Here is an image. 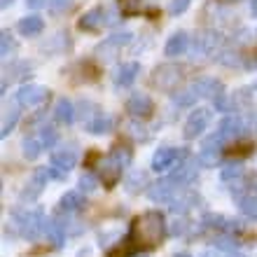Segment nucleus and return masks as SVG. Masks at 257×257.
I'll return each instance as SVG.
<instances>
[{
    "instance_id": "28",
    "label": "nucleus",
    "mask_w": 257,
    "mask_h": 257,
    "mask_svg": "<svg viewBox=\"0 0 257 257\" xmlns=\"http://www.w3.org/2000/svg\"><path fill=\"white\" fill-rule=\"evenodd\" d=\"M238 210L243 213L245 217H250V220H257V194H248L241 196L238 199Z\"/></svg>"
},
{
    "instance_id": "44",
    "label": "nucleus",
    "mask_w": 257,
    "mask_h": 257,
    "mask_svg": "<svg viewBox=\"0 0 257 257\" xmlns=\"http://www.w3.org/2000/svg\"><path fill=\"white\" fill-rule=\"evenodd\" d=\"M49 0H26V5L31 7V10H38V7H45Z\"/></svg>"
},
{
    "instance_id": "42",
    "label": "nucleus",
    "mask_w": 257,
    "mask_h": 257,
    "mask_svg": "<svg viewBox=\"0 0 257 257\" xmlns=\"http://www.w3.org/2000/svg\"><path fill=\"white\" fill-rule=\"evenodd\" d=\"M49 176H52V178H56V180H66L68 171H63V169H56V166H49Z\"/></svg>"
},
{
    "instance_id": "15",
    "label": "nucleus",
    "mask_w": 257,
    "mask_h": 257,
    "mask_svg": "<svg viewBox=\"0 0 257 257\" xmlns=\"http://www.w3.org/2000/svg\"><path fill=\"white\" fill-rule=\"evenodd\" d=\"M47 176H49V169L35 171L33 178H31V183H28V187L21 192V201H35L38 194L42 192V187H45V183H47Z\"/></svg>"
},
{
    "instance_id": "48",
    "label": "nucleus",
    "mask_w": 257,
    "mask_h": 257,
    "mask_svg": "<svg viewBox=\"0 0 257 257\" xmlns=\"http://www.w3.org/2000/svg\"><path fill=\"white\" fill-rule=\"evenodd\" d=\"M199 257H220V255H217V252H213V250H203Z\"/></svg>"
},
{
    "instance_id": "5",
    "label": "nucleus",
    "mask_w": 257,
    "mask_h": 257,
    "mask_svg": "<svg viewBox=\"0 0 257 257\" xmlns=\"http://www.w3.org/2000/svg\"><path fill=\"white\" fill-rule=\"evenodd\" d=\"M122 169H124V164L119 162L112 152L105 155L101 162H98V178H101V183L105 185V187H115L119 176H122Z\"/></svg>"
},
{
    "instance_id": "22",
    "label": "nucleus",
    "mask_w": 257,
    "mask_h": 257,
    "mask_svg": "<svg viewBox=\"0 0 257 257\" xmlns=\"http://www.w3.org/2000/svg\"><path fill=\"white\" fill-rule=\"evenodd\" d=\"M45 234H47V238L52 241V245H54V248H63V243H66V231H63V222H59V220H49V222H47V229H45Z\"/></svg>"
},
{
    "instance_id": "47",
    "label": "nucleus",
    "mask_w": 257,
    "mask_h": 257,
    "mask_svg": "<svg viewBox=\"0 0 257 257\" xmlns=\"http://www.w3.org/2000/svg\"><path fill=\"white\" fill-rule=\"evenodd\" d=\"M14 5V0H0V7L3 10H7V7H12Z\"/></svg>"
},
{
    "instance_id": "35",
    "label": "nucleus",
    "mask_w": 257,
    "mask_h": 257,
    "mask_svg": "<svg viewBox=\"0 0 257 257\" xmlns=\"http://www.w3.org/2000/svg\"><path fill=\"white\" fill-rule=\"evenodd\" d=\"M117 7L122 17H134L141 10V0H117Z\"/></svg>"
},
{
    "instance_id": "36",
    "label": "nucleus",
    "mask_w": 257,
    "mask_h": 257,
    "mask_svg": "<svg viewBox=\"0 0 257 257\" xmlns=\"http://www.w3.org/2000/svg\"><path fill=\"white\" fill-rule=\"evenodd\" d=\"M98 183H101V178H96L94 173H84V176L80 178V190L82 192H94L96 187H98Z\"/></svg>"
},
{
    "instance_id": "18",
    "label": "nucleus",
    "mask_w": 257,
    "mask_h": 257,
    "mask_svg": "<svg viewBox=\"0 0 257 257\" xmlns=\"http://www.w3.org/2000/svg\"><path fill=\"white\" fill-rule=\"evenodd\" d=\"M187 47H190V35L185 33V31H178V33H173L166 40V45H164V54L166 56H180L187 52Z\"/></svg>"
},
{
    "instance_id": "16",
    "label": "nucleus",
    "mask_w": 257,
    "mask_h": 257,
    "mask_svg": "<svg viewBox=\"0 0 257 257\" xmlns=\"http://www.w3.org/2000/svg\"><path fill=\"white\" fill-rule=\"evenodd\" d=\"M138 73H141V63H136V61L122 63V66L112 73V82H115L117 87H128V84H134Z\"/></svg>"
},
{
    "instance_id": "20",
    "label": "nucleus",
    "mask_w": 257,
    "mask_h": 257,
    "mask_svg": "<svg viewBox=\"0 0 257 257\" xmlns=\"http://www.w3.org/2000/svg\"><path fill=\"white\" fill-rule=\"evenodd\" d=\"M112 126H115V119H112L110 115H103V112L94 115V119H89V122H87V131L91 136L108 134V131H112Z\"/></svg>"
},
{
    "instance_id": "10",
    "label": "nucleus",
    "mask_w": 257,
    "mask_h": 257,
    "mask_svg": "<svg viewBox=\"0 0 257 257\" xmlns=\"http://www.w3.org/2000/svg\"><path fill=\"white\" fill-rule=\"evenodd\" d=\"M47 96H49V89L38 87V84H24L17 91V103L26 105V108H33V105H40V103L47 101Z\"/></svg>"
},
{
    "instance_id": "33",
    "label": "nucleus",
    "mask_w": 257,
    "mask_h": 257,
    "mask_svg": "<svg viewBox=\"0 0 257 257\" xmlns=\"http://www.w3.org/2000/svg\"><path fill=\"white\" fill-rule=\"evenodd\" d=\"M143 185H145V173H143V171H134V173L126 178V190L131 192V194H136Z\"/></svg>"
},
{
    "instance_id": "8",
    "label": "nucleus",
    "mask_w": 257,
    "mask_h": 257,
    "mask_svg": "<svg viewBox=\"0 0 257 257\" xmlns=\"http://www.w3.org/2000/svg\"><path fill=\"white\" fill-rule=\"evenodd\" d=\"M250 128H248V124L241 119L238 115H227L220 122V126H217V134L222 136L227 143H231V141H238V138H243L245 134H248Z\"/></svg>"
},
{
    "instance_id": "21",
    "label": "nucleus",
    "mask_w": 257,
    "mask_h": 257,
    "mask_svg": "<svg viewBox=\"0 0 257 257\" xmlns=\"http://www.w3.org/2000/svg\"><path fill=\"white\" fill-rule=\"evenodd\" d=\"M17 28H19L21 35H28V38H31V35H40L42 33L45 21H42L40 17H33V14H31V17H24V19L17 24Z\"/></svg>"
},
{
    "instance_id": "1",
    "label": "nucleus",
    "mask_w": 257,
    "mask_h": 257,
    "mask_svg": "<svg viewBox=\"0 0 257 257\" xmlns=\"http://www.w3.org/2000/svg\"><path fill=\"white\" fill-rule=\"evenodd\" d=\"M164 234H166V222L159 210H145L131 222V234L128 238L136 243V248L150 250L162 243Z\"/></svg>"
},
{
    "instance_id": "13",
    "label": "nucleus",
    "mask_w": 257,
    "mask_h": 257,
    "mask_svg": "<svg viewBox=\"0 0 257 257\" xmlns=\"http://www.w3.org/2000/svg\"><path fill=\"white\" fill-rule=\"evenodd\" d=\"M148 196L157 203H171L173 201V196H176V185L171 183L169 178L157 180V183H152L148 187Z\"/></svg>"
},
{
    "instance_id": "24",
    "label": "nucleus",
    "mask_w": 257,
    "mask_h": 257,
    "mask_svg": "<svg viewBox=\"0 0 257 257\" xmlns=\"http://www.w3.org/2000/svg\"><path fill=\"white\" fill-rule=\"evenodd\" d=\"M217 47H220V35L217 33H203L196 38V49L201 54H213Z\"/></svg>"
},
{
    "instance_id": "29",
    "label": "nucleus",
    "mask_w": 257,
    "mask_h": 257,
    "mask_svg": "<svg viewBox=\"0 0 257 257\" xmlns=\"http://www.w3.org/2000/svg\"><path fill=\"white\" fill-rule=\"evenodd\" d=\"M196 101H199V96H196V91L192 89V84L187 89H183V91H178L176 94V103L180 105V108H194Z\"/></svg>"
},
{
    "instance_id": "26",
    "label": "nucleus",
    "mask_w": 257,
    "mask_h": 257,
    "mask_svg": "<svg viewBox=\"0 0 257 257\" xmlns=\"http://www.w3.org/2000/svg\"><path fill=\"white\" fill-rule=\"evenodd\" d=\"M196 201V194H192V192H185V194H176L173 196V201L169 203L171 210L173 213H187V210L192 208V203Z\"/></svg>"
},
{
    "instance_id": "9",
    "label": "nucleus",
    "mask_w": 257,
    "mask_h": 257,
    "mask_svg": "<svg viewBox=\"0 0 257 257\" xmlns=\"http://www.w3.org/2000/svg\"><path fill=\"white\" fill-rule=\"evenodd\" d=\"M126 112L136 119H148L152 112H155V103L150 98L148 94H141V91H136V94L128 96L126 101Z\"/></svg>"
},
{
    "instance_id": "2",
    "label": "nucleus",
    "mask_w": 257,
    "mask_h": 257,
    "mask_svg": "<svg viewBox=\"0 0 257 257\" xmlns=\"http://www.w3.org/2000/svg\"><path fill=\"white\" fill-rule=\"evenodd\" d=\"M14 222L19 224V231L21 236L28 238V241H38V238L45 234L47 229V220H45V213L40 208H33V210H14L12 213Z\"/></svg>"
},
{
    "instance_id": "32",
    "label": "nucleus",
    "mask_w": 257,
    "mask_h": 257,
    "mask_svg": "<svg viewBox=\"0 0 257 257\" xmlns=\"http://www.w3.org/2000/svg\"><path fill=\"white\" fill-rule=\"evenodd\" d=\"M134 250H136V243L131 241V238H126V241H122V245L112 248V250L108 252V257H131Z\"/></svg>"
},
{
    "instance_id": "39",
    "label": "nucleus",
    "mask_w": 257,
    "mask_h": 257,
    "mask_svg": "<svg viewBox=\"0 0 257 257\" xmlns=\"http://www.w3.org/2000/svg\"><path fill=\"white\" fill-rule=\"evenodd\" d=\"M215 245L220 248V250H229V252H236V245H238V241L236 238H231V236H220L215 241Z\"/></svg>"
},
{
    "instance_id": "46",
    "label": "nucleus",
    "mask_w": 257,
    "mask_h": 257,
    "mask_svg": "<svg viewBox=\"0 0 257 257\" xmlns=\"http://www.w3.org/2000/svg\"><path fill=\"white\" fill-rule=\"evenodd\" d=\"M183 229H185V224L178 222V224H173V229H171V231H173V234H183Z\"/></svg>"
},
{
    "instance_id": "19",
    "label": "nucleus",
    "mask_w": 257,
    "mask_h": 257,
    "mask_svg": "<svg viewBox=\"0 0 257 257\" xmlns=\"http://www.w3.org/2000/svg\"><path fill=\"white\" fill-rule=\"evenodd\" d=\"M103 21H105V12H103V7H91L89 12L82 14V19L77 21V26H80V31H96Z\"/></svg>"
},
{
    "instance_id": "6",
    "label": "nucleus",
    "mask_w": 257,
    "mask_h": 257,
    "mask_svg": "<svg viewBox=\"0 0 257 257\" xmlns=\"http://www.w3.org/2000/svg\"><path fill=\"white\" fill-rule=\"evenodd\" d=\"M187 159V152L183 150H176V148H159L152 157V169L155 171H169V169H176L180 162Z\"/></svg>"
},
{
    "instance_id": "41",
    "label": "nucleus",
    "mask_w": 257,
    "mask_h": 257,
    "mask_svg": "<svg viewBox=\"0 0 257 257\" xmlns=\"http://www.w3.org/2000/svg\"><path fill=\"white\" fill-rule=\"evenodd\" d=\"M215 108L222 110V112H227V110H231V101H229V98H224V96H217V98H215Z\"/></svg>"
},
{
    "instance_id": "50",
    "label": "nucleus",
    "mask_w": 257,
    "mask_h": 257,
    "mask_svg": "<svg viewBox=\"0 0 257 257\" xmlns=\"http://www.w3.org/2000/svg\"><path fill=\"white\" fill-rule=\"evenodd\" d=\"M227 257H248V255H243V252H229Z\"/></svg>"
},
{
    "instance_id": "45",
    "label": "nucleus",
    "mask_w": 257,
    "mask_h": 257,
    "mask_svg": "<svg viewBox=\"0 0 257 257\" xmlns=\"http://www.w3.org/2000/svg\"><path fill=\"white\" fill-rule=\"evenodd\" d=\"M245 68H250V70H255L257 68V56L255 54H250L248 59H245Z\"/></svg>"
},
{
    "instance_id": "17",
    "label": "nucleus",
    "mask_w": 257,
    "mask_h": 257,
    "mask_svg": "<svg viewBox=\"0 0 257 257\" xmlns=\"http://www.w3.org/2000/svg\"><path fill=\"white\" fill-rule=\"evenodd\" d=\"M52 166L56 169H63V171H70L77 166V150L73 145H66V148L56 150L54 155H52Z\"/></svg>"
},
{
    "instance_id": "30",
    "label": "nucleus",
    "mask_w": 257,
    "mask_h": 257,
    "mask_svg": "<svg viewBox=\"0 0 257 257\" xmlns=\"http://www.w3.org/2000/svg\"><path fill=\"white\" fill-rule=\"evenodd\" d=\"M40 152H42L40 138H26V141H24V157H26V159H38Z\"/></svg>"
},
{
    "instance_id": "37",
    "label": "nucleus",
    "mask_w": 257,
    "mask_h": 257,
    "mask_svg": "<svg viewBox=\"0 0 257 257\" xmlns=\"http://www.w3.org/2000/svg\"><path fill=\"white\" fill-rule=\"evenodd\" d=\"M110 152H112V155H115L117 159L124 164V166H128V164H131V148H126V145H115Z\"/></svg>"
},
{
    "instance_id": "7",
    "label": "nucleus",
    "mask_w": 257,
    "mask_h": 257,
    "mask_svg": "<svg viewBox=\"0 0 257 257\" xmlns=\"http://www.w3.org/2000/svg\"><path fill=\"white\" fill-rule=\"evenodd\" d=\"M210 124V110L206 108H194L190 112V117H187V122H185V138L187 141H192V138H199V136L208 128Z\"/></svg>"
},
{
    "instance_id": "27",
    "label": "nucleus",
    "mask_w": 257,
    "mask_h": 257,
    "mask_svg": "<svg viewBox=\"0 0 257 257\" xmlns=\"http://www.w3.org/2000/svg\"><path fill=\"white\" fill-rule=\"evenodd\" d=\"M243 164L241 162H229L227 164V166H224L222 169V173H220V176H222V180L224 183H236V180H243Z\"/></svg>"
},
{
    "instance_id": "25",
    "label": "nucleus",
    "mask_w": 257,
    "mask_h": 257,
    "mask_svg": "<svg viewBox=\"0 0 257 257\" xmlns=\"http://www.w3.org/2000/svg\"><path fill=\"white\" fill-rule=\"evenodd\" d=\"M84 206V199H82L80 192H66L59 201V208L66 210V213H73V210H80Z\"/></svg>"
},
{
    "instance_id": "34",
    "label": "nucleus",
    "mask_w": 257,
    "mask_h": 257,
    "mask_svg": "<svg viewBox=\"0 0 257 257\" xmlns=\"http://www.w3.org/2000/svg\"><path fill=\"white\" fill-rule=\"evenodd\" d=\"M14 49H17V42H14L12 33H10V31H3V33H0V54L7 56V54H12Z\"/></svg>"
},
{
    "instance_id": "12",
    "label": "nucleus",
    "mask_w": 257,
    "mask_h": 257,
    "mask_svg": "<svg viewBox=\"0 0 257 257\" xmlns=\"http://www.w3.org/2000/svg\"><path fill=\"white\" fill-rule=\"evenodd\" d=\"M196 173H199V166H196L194 162H180L176 166V169L171 171V176H169V180L176 187H187L190 183H194V178H196Z\"/></svg>"
},
{
    "instance_id": "11",
    "label": "nucleus",
    "mask_w": 257,
    "mask_h": 257,
    "mask_svg": "<svg viewBox=\"0 0 257 257\" xmlns=\"http://www.w3.org/2000/svg\"><path fill=\"white\" fill-rule=\"evenodd\" d=\"M131 40H134V35L128 33V31H124V33H115V35H110L108 40L96 49V54H98V59H103V61H110V59L117 54V49L124 47V45L131 42Z\"/></svg>"
},
{
    "instance_id": "14",
    "label": "nucleus",
    "mask_w": 257,
    "mask_h": 257,
    "mask_svg": "<svg viewBox=\"0 0 257 257\" xmlns=\"http://www.w3.org/2000/svg\"><path fill=\"white\" fill-rule=\"evenodd\" d=\"M192 89L196 91L199 98H213L215 101L217 96H222V82L215 80V77H199L196 82H192Z\"/></svg>"
},
{
    "instance_id": "40",
    "label": "nucleus",
    "mask_w": 257,
    "mask_h": 257,
    "mask_svg": "<svg viewBox=\"0 0 257 257\" xmlns=\"http://www.w3.org/2000/svg\"><path fill=\"white\" fill-rule=\"evenodd\" d=\"M190 7V0H171V5H169V12L176 17V14H183L185 10Z\"/></svg>"
},
{
    "instance_id": "49",
    "label": "nucleus",
    "mask_w": 257,
    "mask_h": 257,
    "mask_svg": "<svg viewBox=\"0 0 257 257\" xmlns=\"http://www.w3.org/2000/svg\"><path fill=\"white\" fill-rule=\"evenodd\" d=\"M250 12L257 17V0H252V3H250Z\"/></svg>"
},
{
    "instance_id": "51",
    "label": "nucleus",
    "mask_w": 257,
    "mask_h": 257,
    "mask_svg": "<svg viewBox=\"0 0 257 257\" xmlns=\"http://www.w3.org/2000/svg\"><path fill=\"white\" fill-rule=\"evenodd\" d=\"M173 257H190L187 252H178V255H173Z\"/></svg>"
},
{
    "instance_id": "38",
    "label": "nucleus",
    "mask_w": 257,
    "mask_h": 257,
    "mask_svg": "<svg viewBox=\"0 0 257 257\" xmlns=\"http://www.w3.org/2000/svg\"><path fill=\"white\" fill-rule=\"evenodd\" d=\"M17 119H19V110H10V117H5V122H3V131H0V136L5 138L7 134H12L14 124H17Z\"/></svg>"
},
{
    "instance_id": "4",
    "label": "nucleus",
    "mask_w": 257,
    "mask_h": 257,
    "mask_svg": "<svg viewBox=\"0 0 257 257\" xmlns=\"http://www.w3.org/2000/svg\"><path fill=\"white\" fill-rule=\"evenodd\" d=\"M224 145H227V141H224V138L217 134V131L213 136H208V138L201 143L199 164H203V166H213V164H217V162H220V155H222Z\"/></svg>"
},
{
    "instance_id": "3",
    "label": "nucleus",
    "mask_w": 257,
    "mask_h": 257,
    "mask_svg": "<svg viewBox=\"0 0 257 257\" xmlns=\"http://www.w3.org/2000/svg\"><path fill=\"white\" fill-rule=\"evenodd\" d=\"M185 73H183V66H176V63H162V66L155 68L152 73V84L162 91H173V89L183 82Z\"/></svg>"
},
{
    "instance_id": "43",
    "label": "nucleus",
    "mask_w": 257,
    "mask_h": 257,
    "mask_svg": "<svg viewBox=\"0 0 257 257\" xmlns=\"http://www.w3.org/2000/svg\"><path fill=\"white\" fill-rule=\"evenodd\" d=\"M49 3H52V10H54V12H59V10L70 5V0H49Z\"/></svg>"
},
{
    "instance_id": "23",
    "label": "nucleus",
    "mask_w": 257,
    "mask_h": 257,
    "mask_svg": "<svg viewBox=\"0 0 257 257\" xmlns=\"http://www.w3.org/2000/svg\"><path fill=\"white\" fill-rule=\"evenodd\" d=\"M54 117H56V122L70 124L75 119L73 103L68 101V98H59V101H56V108H54Z\"/></svg>"
},
{
    "instance_id": "31",
    "label": "nucleus",
    "mask_w": 257,
    "mask_h": 257,
    "mask_svg": "<svg viewBox=\"0 0 257 257\" xmlns=\"http://www.w3.org/2000/svg\"><path fill=\"white\" fill-rule=\"evenodd\" d=\"M56 141H59V131H56L54 126H42V131H40L42 148H45V150L52 148V145H56Z\"/></svg>"
}]
</instances>
